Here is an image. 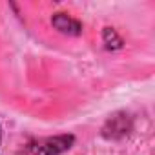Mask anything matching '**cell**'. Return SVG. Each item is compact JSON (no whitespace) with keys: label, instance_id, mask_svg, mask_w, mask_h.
I'll list each match as a JSON object with an SVG mask.
<instances>
[{"label":"cell","instance_id":"1","mask_svg":"<svg viewBox=\"0 0 155 155\" xmlns=\"http://www.w3.org/2000/svg\"><path fill=\"white\" fill-rule=\"evenodd\" d=\"M71 137H55V139H46V140H38L33 144H28V148H24L18 155H57L62 150L69 148Z\"/></svg>","mask_w":155,"mask_h":155},{"label":"cell","instance_id":"2","mask_svg":"<svg viewBox=\"0 0 155 155\" xmlns=\"http://www.w3.org/2000/svg\"><path fill=\"white\" fill-rule=\"evenodd\" d=\"M53 24H55L57 29H60V31H64V33H79V31H81V24L77 22V20H73V18H69V17L64 15V13H58V15L53 18Z\"/></svg>","mask_w":155,"mask_h":155},{"label":"cell","instance_id":"3","mask_svg":"<svg viewBox=\"0 0 155 155\" xmlns=\"http://www.w3.org/2000/svg\"><path fill=\"white\" fill-rule=\"evenodd\" d=\"M104 42L110 46V42H115V48H119L120 46V38L115 35V31L113 29H106L104 31Z\"/></svg>","mask_w":155,"mask_h":155}]
</instances>
